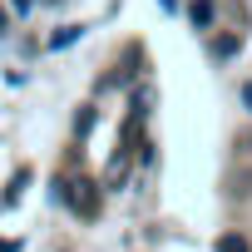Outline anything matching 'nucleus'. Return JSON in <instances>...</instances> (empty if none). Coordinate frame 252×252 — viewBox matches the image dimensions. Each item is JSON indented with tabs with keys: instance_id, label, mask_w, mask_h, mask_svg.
<instances>
[{
	"instance_id": "nucleus-1",
	"label": "nucleus",
	"mask_w": 252,
	"mask_h": 252,
	"mask_svg": "<svg viewBox=\"0 0 252 252\" xmlns=\"http://www.w3.org/2000/svg\"><path fill=\"white\" fill-rule=\"evenodd\" d=\"M60 198H64V203H69L79 218H94V208H99L94 183H84V178H79V183H64V188H60Z\"/></svg>"
},
{
	"instance_id": "nucleus-2",
	"label": "nucleus",
	"mask_w": 252,
	"mask_h": 252,
	"mask_svg": "<svg viewBox=\"0 0 252 252\" xmlns=\"http://www.w3.org/2000/svg\"><path fill=\"white\" fill-rule=\"evenodd\" d=\"M218 252H252V242H247L242 232H222V237H218Z\"/></svg>"
},
{
	"instance_id": "nucleus-3",
	"label": "nucleus",
	"mask_w": 252,
	"mask_h": 252,
	"mask_svg": "<svg viewBox=\"0 0 252 252\" xmlns=\"http://www.w3.org/2000/svg\"><path fill=\"white\" fill-rule=\"evenodd\" d=\"M193 25H213V5H208V0L193 5Z\"/></svg>"
},
{
	"instance_id": "nucleus-4",
	"label": "nucleus",
	"mask_w": 252,
	"mask_h": 252,
	"mask_svg": "<svg viewBox=\"0 0 252 252\" xmlns=\"http://www.w3.org/2000/svg\"><path fill=\"white\" fill-rule=\"evenodd\" d=\"M242 99H247V104H252V84H247V89H242Z\"/></svg>"
},
{
	"instance_id": "nucleus-5",
	"label": "nucleus",
	"mask_w": 252,
	"mask_h": 252,
	"mask_svg": "<svg viewBox=\"0 0 252 252\" xmlns=\"http://www.w3.org/2000/svg\"><path fill=\"white\" fill-rule=\"evenodd\" d=\"M0 35H5V10H0Z\"/></svg>"
}]
</instances>
